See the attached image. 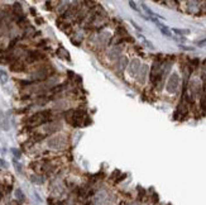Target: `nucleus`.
I'll return each instance as SVG.
<instances>
[{
	"label": "nucleus",
	"instance_id": "obj_13",
	"mask_svg": "<svg viewBox=\"0 0 206 205\" xmlns=\"http://www.w3.org/2000/svg\"><path fill=\"white\" fill-rule=\"evenodd\" d=\"M129 5H130V6H132V8H133V9H134V10L139 11V9H138V8L135 6V3H134V1H129Z\"/></svg>",
	"mask_w": 206,
	"mask_h": 205
},
{
	"label": "nucleus",
	"instance_id": "obj_2",
	"mask_svg": "<svg viewBox=\"0 0 206 205\" xmlns=\"http://www.w3.org/2000/svg\"><path fill=\"white\" fill-rule=\"evenodd\" d=\"M178 86V76L177 74H173L171 76V79L168 80V84H167V90L170 91V93H174Z\"/></svg>",
	"mask_w": 206,
	"mask_h": 205
},
{
	"label": "nucleus",
	"instance_id": "obj_7",
	"mask_svg": "<svg viewBox=\"0 0 206 205\" xmlns=\"http://www.w3.org/2000/svg\"><path fill=\"white\" fill-rule=\"evenodd\" d=\"M15 197H17L19 201H23V200H24V194L22 192L20 189H17V190H15Z\"/></svg>",
	"mask_w": 206,
	"mask_h": 205
},
{
	"label": "nucleus",
	"instance_id": "obj_10",
	"mask_svg": "<svg viewBox=\"0 0 206 205\" xmlns=\"http://www.w3.org/2000/svg\"><path fill=\"white\" fill-rule=\"evenodd\" d=\"M142 6H143V9H144V10H146V13H147V14H149V15H151V17H153V15H156V14L153 13V11H152V10L149 9V8H148V6L146 5V4H142Z\"/></svg>",
	"mask_w": 206,
	"mask_h": 205
},
{
	"label": "nucleus",
	"instance_id": "obj_3",
	"mask_svg": "<svg viewBox=\"0 0 206 205\" xmlns=\"http://www.w3.org/2000/svg\"><path fill=\"white\" fill-rule=\"evenodd\" d=\"M11 71L14 72H20V71H24V65L19 61H15L14 63H11V67H10Z\"/></svg>",
	"mask_w": 206,
	"mask_h": 205
},
{
	"label": "nucleus",
	"instance_id": "obj_8",
	"mask_svg": "<svg viewBox=\"0 0 206 205\" xmlns=\"http://www.w3.org/2000/svg\"><path fill=\"white\" fill-rule=\"evenodd\" d=\"M158 24V23H157ZM158 27H159V29H161V32L165 34V36H167V37H171V33H170V30L166 28V25H163V24H158Z\"/></svg>",
	"mask_w": 206,
	"mask_h": 205
},
{
	"label": "nucleus",
	"instance_id": "obj_6",
	"mask_svg": "<svg viewBox=\"0 0 206 205\" xmlns=\"http://www.w3.org/2000/svg\"><path fill=\"white\" fill-rule=\"evenodd\" d=\"M30 180H32V182H34V184H38V185H41V184H43V182H44V178H42L41 176H36V175L32 176Z\"/></svg>",
	"mask_w": 206,
	"mask_h": 205
},
{
	"label": "nucleus",
	"instance_id": "obj_4",
	"mask_svg": "<svg viewBox=\"0 0 206 205\" xmlns=\"http://www.w3.org/2000/svg\"><path fill=\"white\" fill-rule=\"evenodd\" d=\"M57 55H58L61 58H64V60H68V61H70V53H68L63 47H60V49L57 51Z\"/></svg>",
	"mask_w": 206,
	"mask_h": 205
},
{
	"label": "nucleus",
	"instance_id": "obj_15",
	"mask_svg": "<svg viewBox=\"0 0 206 205\" xmlns=\"http://www.w3.org/2000/svg\"><path fill=\"white\" fill-rule=\"evenodd\" d=\"M0 166H4V167H6V163L4 162V161H3L1 158H0Z\"/></svg>",
	"mask_w": 206,
	"mask_h": 205
},
{
	"label": "nucleus",
	"instance_id": "obj_14",
	"mask_svg": "<svg viewBox=\"0 0 206 205\" xmlns=\"http://www.w3.org/2000/svg\"><path fill=\"white\" fill-rule=\"evenodd\" d=\"M132 24H133V25H134V27H135V29H138V30H142V29H140V27H139L138 24H137V23H135V22H133V20H132Z\"/></svg>",
	"mask_w": 206,
	"mask_h": 205
},
{
	"label": "nucleus",
	"instance_id": "obj_11",
	"mask_svg": "<svg viewBox=\"0 0 206 205\" xmlns=\"http://www.w3.org/2000/svg\"><path fill=\"white\" fill-rule=\"evenodd\" d=\"M11 153H13L14 156H15V157H20V156H22V153H20V151H18V150H15V148H13V150H11Z\"/></svg>",
	"mask_w": 206,
	"mask_h": 205
},
{
	"label": "nucleus",
	"instance_id": "obj_12",
	"mask_svg": "<svg viewBox=\"0 0 206 205\" xmlns=\"http://www.w3.org/2000/svg\"><path fill=\"white\" fill-rule=\"evenodd\" d=\"M173 32H176L178 34H182V33H190V30H181V29H173Z\"/></svg>",
	"mask_w": 206,
	"mask_h": 205
},
{
	"label": "nucleus",
	"instance_id": "obj_9",
	"mask_svg": "<svg viewBox=\"0 0 206 205\" xmlns=\"http://www.w3.org/2000/svg\"><path fill=\"white\" fill-rule=\"evenodd\" d=\"M0 81H1V84H5L8 81V75L5 71H0Z\"/></svg>",
	"mask_w": 206,
	"mask_h": 205
},
{
	"label": "nucleus",
	"instance_id": "obj_5",
	"mask_svg": "<svg viewBox=\"0 0 206 205\" xmlns=\"http://www.w3.org/2000/svg\"><path fill=\"white\" fill-rule=\"evenodd\" d=\"M137 66H139V61L138 60H133L132 63H130V68H129L132 75H135L137 74V70H139V67H137Z\"/></svg>",
	"mask_w": 206,
	"mask_h": 205
},
{
	"label": "nucleus",
	"instance_id": "obj_1",
	"mask_svg": "<svg viewBox=\"0 0 206 205\" xmlns=\"http://www.w3.org/2000/svg\"><path fill=\"white\" fill-rule=\"evenodd\" d=\"M48 147L55 148V150H63L67 144V138L64 135H56L48 139Z\"/></svg>",
	"mask_w": 206,
	"mask_h": 205
}]
</instances>
